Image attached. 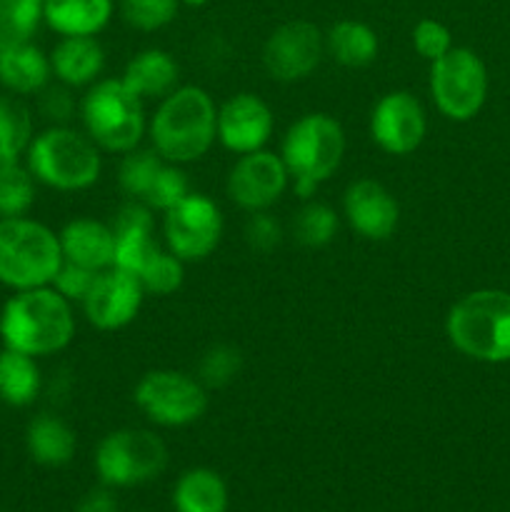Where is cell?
I'll use <instances>...</instances> for the list:
<instances>
[{"instance_id":"6da1fadb","label":"cell","mask_w":510,"mask_h":512,"mask_svg":"<svg viewBox=\"0 0 510 512\" xmlns=\"http://www.w3.org/2000/svg\"><path fill=\"white\" fill-rule=\"evenodd\" d=\"M150 148L165 163L188 165L205 158L218 140V105L200 85H178L158 100L148 118Z\"/></svg>"},{"instance_id":"7a4b0ae2","label":"cell","mask_w":510,"mask_h":512,"mask_svg":"<svg viewBox=\"0 0 510 512\" xmlns=\"http://www.w3.org/2000/svg\"><path fill=\"white\" fill-rule=\"evenodd\" d=\"M75 338L73 303L53 285L15 290L0 310L3 348L48 358L68 348Z\"/></svg>"},{"instance_id":"3957f363","label":"cell","mask_w":510,"mask_h":512,"mask_svg":"<svg viewBox=\"0 0 510 512\" xmlns=\"http://www.w3.org/2000/svg\"><path fill=\"white\" fill-rule=\"evenodd\" d=\"M25 168L35 183L60 193H78L93 188L103 173V150L85 130L70 125H50L33 135L25 150Z\"/></svg>"},{"instance_id":"277c9868","label":"cell","mask_w":510,"mask_h":512,"mask_svg":"<svg viewBox=\"0 0 510 512\" xmlns=\"http://www.w3.org/2000/svg\"><path fill=\"white\" fill-rule=\"evenodd\" d=\"M450 345L478 363L510 360V293L495 288L463 295L445 318Z\"/></svg>"},{"instance_id":"5b68a950","label":"cell","mask_w":510,"mask_h":512,"mask_svg":"<svg viewBox=\"0 0 510 512\" xmlns=\"http://www.w3.org/2000/svg\"><path fill=\"white\" fill-rule=\"evenodd\" d=\"M83 130L103 153L125 155L143 143L148 133L145 100L123 78H100L88 85L78 103Z\"/></svg>"},{"instance_id":"8992f818","label":"cell","mask_w":510,"mask_h":512,"mask_svg":"<svg viewBox=\"0 0 510 512\" xmlns=\"http://www.w3.org/2000/svg\"><path fill=\"white\" fill-rule=\"evenodd\" d=\"M63 265L55 230L40 220L0 218V285L10 290L43 288L53 283Z\"/></svg>"},{"instance_id":"52a82bcc","label":"cell","mask_w":510,"mask_h":512,"mask_svg":"<svg viewBox=\"0 0 510 512\" xmlns=\"http://www.w3.org/2000/svg\"><path fill=\"white\" fill-rule=\"evenodd\" d=\"M345 155V130L333 115L305 113L283 135L280 158L290 173V183H325L340 168Z\"/></svg>"},{"instance_id":"ba28073f","label":"cell","mask_w":510,"mask_h":512,"mask_svg":"<svg viewBox=\"0 0 510 512\" xmlns=\"http://www.w3.org/2000/svg\"><path fill=\"white\" fill-rule=\"evenodd\" d=\"M95 473L108 488H135L160 478L168 468V445L153 430L120 428L95 448Z\"/></svg>"},{"instance_id":"9c48e42d","label":"cell","mask_w":510,"mask_h":512,"mask_svg":"<svg viewBox=\"0 0 510 512\" xmlns=\"http://www.w3.org/2000/svg\"><path fill=\"white\" fill-rule=\"evenodd\" d=\"M133 400L140 413L160 428H185L208 410V388L183 370H150L138 380Z\"/></svg>"},{"instance_id":"30bf717a","label":"cell","mask_w":510,"mask_h":512,"mask_svg":"<svg viewBox=\"0 0 510 512\" xmlns=\"http://www.w3.org/2000/svg\"><path fill=\"white\" fill-rule=\"evenodd\" d=\"M430 95L440 113L455 123L475 118L488 98V70L470 48H453L430 63Z\"/></svg>"},{"instance_id":"8fae6325","label":"cell","mask_w":510,"mask_h":512,"mask_svg":"<svg viewBox=\"0 0 510 512\" xmlns=\"http://www.w3.org/2000/svg\"><path fill=\"white\" fill-rule=\"evenodd\" d=\"M223 213L218 203L203 193H190L175 208L163 213L165 248L183 263L210 258L223 240Z\"/></svg>"},{"instance_id":"7c38bea8","label":"cell","mask_w":510,"mask_h":512,"mask_svg":"<svg viewBox=\"0 0 510 512\" xmlns=\"http://www.w3.org/2000/svg\"><path fill=\"white\" fill-rule=\"evenodd\" d=\"M325 58V33L310 20H288L268 35L263 65L280 83H298L313 75Z\"/></svg>"},{"instance_id":"4fadbf2b","label":"cell","mask_w":510,"mask_h":512,"mask_svg":"<svg viewBox=\"0 0 510 512\" xmlns=\"http://www.w3.org/2000/svg\"><path fill=\"white\" fill-rule=\"evenodd\" d=\"M290 185V173L280 153L263 148L255 153L238 155L230 168L225 190L228 198L245 213L270 210L285 195Z\"/></svg>"},{"instance_id":"5bb4252c","label":"cell","mask_w":510,"mask_h":512,"mask_svg":"<svg viewBox=\"0 0 510 512\" xmlns=\"http://www.w3.org/2000/svg\"><path fill=\"white\" fill-rule=\"evenodd\" d=\"M145 295L148 293H145L138 275L113 265V268H105L95 275L80 308H83L85 320L93 328L110 333V330L128 328L138 318Z\"/></svg>"},{"instance_id":"9a60e30c","label":"cell","mask_w":510,"mask_h":512,"mask_svg":"<svg viewBox=\"0 0 510 512\" xmlns=\"http://www.w3.org/2000/svg\"><path fill=\"white\" fill-rule=\"evenodd\" d=\"M428 133L425 108L408 90H390L370 110V138L383 153L410 155Z\"/></svg>"},{"instance_id":"2e32d148","label":"cell","mask_w":510,"mask_h":512,"mask_svg":"<svg viewBox=\"0 0 510 512\" xmlns=\"http://www.w3.org/2000/svg\"><path fill=\"white\" fill-rule=\"evenodd\" d=\"M275 130L273 108L255 93H235L218 105V140L235 155L263 150Z\"/></svg>"},{"instance_id":"e0dca14e","label":"cell","mask_w":510,"mask_h":512,"mask_svg":"<svg viewBox=\"0 0 510 512\" xmlns=\"http://www.w3.org/2000/svg\"><path fill=\"white\" fill-rule=\"evenodd\" d=\"M343 218L360 238L380 243L398 230L400 205L383 183L360 178L345 188Z\"/></svg>"},{"instance_id":"ac0fdd59","label":"cell","mask_w":510,"mask_h":512,"mask_svg":"<svg viewBox=\"0 0 510 512\" xmlns=\"http://www.w3.org/2000/svg\"><path fill=\"white\" fill-rule=\"evenodd\" d=\"M63 260L100 273L113 268L115 260V233L113 225L100 223L95 218H75L63 225L58 233Z\"/></svg>"},{"instance_id":"d6986e66","label":"cell","mask_w":510,"mask_h":512,"mask_svg":"<svg viewBox=\"0 0 510 512\" xmlns=\"http://www.w3.org/2000/svg\"><path fill=\"white\" fill-rule=\"evenodd\" d=\"M48 58L53 78L73 90L93 85L105 70V50L95 35L60 38Z\"/></svg>"},{"instance_id":"ffe728a7","label":"cell","mask_w":510,"mask_h":512,"mask_svg":"<svg viewBox=\"0 0 510 512\" xmlns=\"http://www.w3.org/2000/svg\"><path fill=\"white\" fill-rule=\"evenodd\" d=\"M123 83L143 100H163L180 83V65L170 53L160 48H148L135 53L125 63Z\"/></svg>"},{"instance_id":"44dd1931","label":"cell","mask_w":510,"mask_h":512,"mask_svg":"<svg viewBox=\"0 0 510 512\" xmlns=\"http://www.w3.org/2000/svg\"><path fill=\"white\" fill-rule=\"evenodd\" d=\"M113 13V0H43V23L60 38L103 33Z\"/></svg>"},{"instance_id":"7402d4cb","label":"cell","mask_w":510,"mask_h":512,"mask_svg":"<svg viewBox=\"0 0 510 512\" xmlns=\"http://www.w3.org/2000/svg\"><path fill=\"white\" fill-rule=\"evenodd\" d=\"M53 78L50 58L30 43L15 45V48L0 50V85L5 93H13L25 98V95H38Z\"/></svg>"},{"instance_id":"603a6c76","label":"cell","mask_w":510,"mask_h":512,"mask_svg":"<svg viewBox=\"0 0 510 512\" xmlns=\"http://www.w3.org/2000/svg\"><path fill=\"white\" fill-rule=\"evenodd\" d=\"M25 448L38 465L63 468L73 460L78 438L60 415L40 413L30 420L28 430H25Z\"/></svg>"},{"instance_id":"cb8c5ba5","label":"cell","mask_w":510,"mask_h":512,"mask_svg":"<svg viewBox=\"0 0 510 512\" xmlns=\"http://www.w3.org/2000/svg\"><path fill=\"white\" fill-rule=\"evenodd\" d=\"M228 485L215 470L190 468L173 488L175 512H228Z\"/></svg>"},{"instance_id":"d4e9b609","label":"cell","mask_w":510,"mask_h":512,"mask_svg":"<svg viewBox=\"0 0 510 512\" xmlns=\"http://www.w3.org/2000/svg\"><path fill=\"white\" fill-rule=\"evenodd\" d=\"M380 40L363 20H338L325 33V55L343 68H365L378 58Z\"/></svg>"},{"instance_id":"484cf974","label":"cell","mask_w":510,"mask_h":512,"mask_svg":"<svg viewBox=\"0 0 510 512\" xmlns=\"http://www.w3.org/2000/svg\"><path fill=\"white\" fill-rule=\"evenodd\" d=\"M43 390L38 358L18 353V350H0V403L13 408H28L38 400Z\"/></svg>"},{"instance_id":"4316f807","label":"cell","mask_w":510,"mask_h":512,"mask_svg":"<svg viewBox=\"0 0 510 512\" xmlns=\"http://www.w3.org/2000/svg\"><path fill=\"white\" fill-rule=\"evenodd\" d=\"M43 23V0H0V50L30 43Z\"/></svg>"},{"instance_id":"83f0119b","label":"cell","mask_w":510,"mask_h":512,"mask_svg":"<svg viewBox=\"0 0 510 512\" xmlns=\"http://www.w3.org/2000/svg\"><path fill=\"white\" fill-rule=\"evenodd\" d=\"M340 218L328 203L305 200L303 208L295 213L293 238L305 248H325L338 233Z\"/></svg>"},{"instance_id":"f1b7e54d","label":"cell","mask_w":510,"mask_h":512,"mask_svg":"<svg viewBox=\"0 0 510 512\" xmlns=\"http://www.w3.org/2000/svg\"><path fill=\"white\" fill-rule=\"evenodd\" d=\"M33 113L20 95H0V150L23 155L33 140Z\"/></svg>"},{"instance_id":"f546056e","label":"cell","mask_w":510,"mask_h":512,"mask_svg":"<svg viewBox=\"0 0 510 512\" xmlns=\"http://www.w3.org/2000/svg\"><path fill=\"white\" fill-rule=\"evenodd\" d=\"M165 165V160L155 153L153 148H135L130 153L123 155L118 165V183L120 190L128 195L130 200H143L148 195L150 185L158 178L160 168Z\"/></svg>"},{"instance_id":"4dcf8cb0","label":"cell","mask_w":510,"mask_h":512,"mask_svg":"<svg viewBox=\"0 0 510 512\" xmlns=\"http://www.w3.org/2000/svg\"><path fill=\"white\" fill-rule=\"evenodd\" d=\"M118 13L128 28L155 33L178 18L180 0H120Z\"/></svg>"},{"instance_id":"1f68e13d","label":"cell","mask_w":510,"mask_h":512,"mask_svg":"<svg viewBox=\"0 0 510 512\" xmlns=\"http://www.w3.org/2000/svg\"><path fill=\"white\" fill-rule=\"evenodd\" d=\"M138 280L143 283L145 293L165 298V295L178 293L180 285H183L185 263L178 255L170 253L168 248H160L158 253L150 258V263L140 270Z\"/></svg>"},{"instance_id":"d6a6232c","label":"cell","mask_w":510,"mask_h":512,"mask_svg":"<svg viewBox=\"0 0 510 512\" xmlns=\"http://www.w3.org/2000/svg\"><path fill=\"white\" fill-rule=\"evenodd\" d=\"M115 233V268H123L128 273L140 275V270L150 263L160 250L155 240V230H113Z\"/></svg>"},{"instance_id":"836d02e7","label":"cell","mask_w":510,"mask_h":512,"mask_svg":"<svg viewBox=\"0 0 510 512\" xmlns=\"http://www.w3.org/2000/svg\"><path fill=\"white\" fill-rule=\"evenodd\" d=\"M190 193H193V190H190V180L188 173L183 170V165L165 163L163 168H160L158 178L150 185L143 203L148 205L153 213H168L170 208H175V205H178L180 200L188 198Z\"/></svg>"},{"instance_id":"e575fe53","label":"cell","mask_w":510,"mask_h":512,"mask_svg":"<svg viewBox=\"0 0 510 512\" xmlns=\"http://www.w3.org/2000/svg\"><path fill=\"white\" fill-rule=\"evenodd\" d=\"M240 368H243V355L233 345H213L203 353L198 363V380L205 388H225L238 378Z\"/></svg>"},{"instance_id":"d590c367","label":"cell","mask_w":510,"mask_h":512,"mask_svg":"<svg viewBox=\"0 0 510 512\" xmlns=\"http://www.w3.org/2000/svg\"><path fill=\"white\" fill-rule=\"evenodd\" d=\"M35 203V178L25 165L0 175V218L28 215Z\"/></svg>"},{"instance_id":"8d00e7d4","label":"cell","mask_w":510,"mask_h":512,"mask_svg":"<svg viewBox=\"0 0 510 512\" xmlns=\"http://www.w3.org/2000/svg\"><path fill=\"white\" fill-rule=\"evenodd\" d=\"M413 48L420 58L433 63L453 48V35H450L448 25H443L440 20L423 18L413 28Z\"/></svg>"},{"instance_id":"74e56055","label":"cell","mask_w":510,"mask_h":512,"mask_svg":"<svg viewBox=\"0 0 510 512\" xmlns=\"http://www.w3.org/2000/svg\"><path fill=\"white\" fill-rule=\"evenodd\" d=\"M78 103L80 100H75L73 88L63 83H48L38 93V110L45 120H50V125H68L78 113Z\"/></svg>"},{"instance_id":"f35d334b","label":"cell","mask_w":510,"mask_h":512,"mask_svg":"<svg viewBox=\"0 0 510 512\" xmlns=\"http://www.w3.org/2000/svg\"><path fill=\"white\" fill-rule=\"evenodd\" d=\"M245 240L253 250L258 253H270L273 248H278L280 240H283V225L275 220V215L270 210H258V213H250L248 223H245Z\"/></svg>"},{"instance_id":"ab89813d","label":"cell","mask_w":510,"mask_h":512,"mask_svg":"<svg viewBox=\"0 0 510 512\" xmlns=\"http://www.w3.org/2000/svg\"><path fill=\"white\" fill-rule=\"evenodd\" d=\"M95 275H98L95 270L80 268V265H73V263H68V260H63L58 275H55L53 283L50 285H53V288L58 290L65 300H70V303H83V298L88 295L90 285H93Z\"/></svg>"},{"instance_id":"60d3db41","label":"cell","mask_w":510,"mask_h":512,"mask_svg":"<svg viewBox=\"0 0 510 512\" xmlns=\"http://www.w3.org/2000/svg\"><path fill=\"white\" fill-rule=\"evenodd\" d=\"M75 512H120L118 498H115V493L108 485L93 488L80 498V503L75 505Z\"/></svg>"},{"instance_id":"b9f144b4","label":"cell","mask_w":510,"mask_h":512,"mask_svg":"<svg viewBox=\"0 0 510 512\" xmlns=\"http://www.w3.org/2000/svg\"><path fill=\"white\" fill-rule=\"evenodd\" d=\"M20 158H23V155L5 153V150H0V175L10 173V170H13V168H18V165H23V163H20Z\"/></svg>"},{"instance_id":"7bdbcfd3","label":"cell","mask_w":510,"mask_h":512,"mask_svg":"<svg viewBox=\"0 0 510 512\" xmlns=\"http://www.w3.org/2000/svg\"><path fill=\"white\" fill-rule=\"evenodd\" d=\"M208 0H180V5H188V8H203Z\"/></svg>"}]
</instances>
